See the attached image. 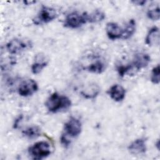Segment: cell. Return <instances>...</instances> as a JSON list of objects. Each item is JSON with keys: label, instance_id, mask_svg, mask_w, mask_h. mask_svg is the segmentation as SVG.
<instances>
[{"label": "cell", "instance_id": "1", "mask_svg": "<svg viewBox=\"0 0 160 160\" xmlns=\"http://www.w3.org/2000/svg\"><path fill=\"white\" fill-rule=\"evenodd\" d=\"M71 101L68 96L57 92L52 93L45 102L46 109L52 113L66 111L71 108Z\"/></svg>", "mask_w": 160, "mask_h": 160}, {"label": "cell", "instance_id": "2", "mask_svg": "<svg viewBox=\"0 0 160 160\" xmlns=\"http://www.w3.org/2000/svg\"><path fill=\"white\" fill-rule=\"evenodd\" d=\"M88 22H89V14L87 12L73 11L66 16L64 26L70 29H77Z\"/></svg>", "mask_w": 160, "mask_h": 160}, {"label": "cell", "instance_id": "3", "mask_svg": "<svg viewBox=\"0 0 160 160\" xmlns=\"http://www.w3.org/2000/svg\"><path fill=\"white\" fill-rule=\"evenodd\" d=\"M28 154L32 159L41 160L51 154L49 144L44 141L36 142L28 148Z\"/></svg>", "mask_w": 160, "mask_h": 160}, {"label": "cell", "instance_id": "4", "mask_svg": "<svg viewBox=\"0 0 160 160\" xmlns=\"http://www.w3.org/2000/svg\"><path fill=\"white\" fill-rule=\"evenodd\" d=\"M32 44L29 39L14 38L6 44V49L11 54H18L31 49Z\"/></svg>", "mask_w": 160, "mask_h": 160}, {"label": "cell", "instance_id": "5", "mask_svg": "<svg viewBox=\"0 0 160 160\" xmlns=\"http://www.w3.org/2000/svg\"><path fill=\"white\" fill-rule=\"evenodd\" d=\"M57 16L58 13L54 8L42 6L37 16L33 19L32 21L36 25L47 24L57 18Z\"/></svg>", "mask_w": 160, "mask_h": 160}, {"label": "cell", "instance_id": "6", "mask_svg": "<svg viewBox=\"0 0 160 160\" xmlns=\"http://www.w3.org/2000/svg\"><path fill=\"white\" fill-rule=\"evenodd\" d=\"M82 131V123L76 117L71 116L64 124V134L69 138L78 137Z\"/></svg>", "mask_w": 160, "mask_h": 160}, {"label": "cell", "instance_id": "7", "mask_svg": "<svg viewBox=\"0 0 160 160\" xmlns=\"http://www.w3.org/2000/svg\"><path fill=\"white\" fill-rule=\"evenodd\" d=\"M37 82L32 79H28L22 81L18 88V93L22 97L31 96L38 90Z\"/></svg>", "mask_w": 160, "mask_h": 160}, {"label": "cell", "instance_id": "8", "mask_svg": "<svg viewBox=\"0 0 160 160\" xmlns=\"http://www.w3.org/2000/svg\"><path fill=\"white\" fill-rule=\"evenodd\" d=\"M106 32L108 38L111 40L122 39L123 35V28L121 27L116 22H109L106 24Z\"/></svg>", "mask_w": 160, "mask_h": 160}, {"label": "cell", "instance_id": "9", "mask_svg": "<svg viewBox=\"0 0 160 160\" xmlns=\"http://www.w3.org/2000/svg\"><path fill=\"white\" fill-rule=\"evenodd\" d=\"M150 61L151 57L148 54L143 52H140L135 54L131 64L134 68L139 71L147 67Z\"/></svg>", "mask_w": 160, "mask_h": 160}, {"label": "cell", "instance_id": "10", "mask_svg": "<svg viewBox=\"0 0 160 160\" xmlns=\"http://www.w3.org/2000/svg\"><path fill=\"white\" fill-rule=\"evenodd\" d=\"M130 153L134 155L144 154L147 150L146 139L141 138L133 141L128 148Z\"/></svg>", "mask_w": 160, "mask_h": 160}, {"label": "cell", "instance_id": "11", "mask_svg": "<svg viewBox=\"0 0 160 160\" xmlns=\"http://www.w3.org/2000/svg\"><path fill=\"white\" fill-rule=\"evenodd\" d=\"M110 98L116 102L122 101L126 96V89L121 86L115 84L111 86L108 91Z\"/></svg>", "mask_w": 160, "mask_h": 160}, {"label": "cell", "instance_id": "12", "mask_svg": "<svg viewBox=\"0 0 160 160\" xmlns=\"http://www.w3.org/2000/svg\"><path fill=\"white\" fill-rule=\"evenodd\" d=\"M159 29L157 26L152 27L148 31L146 38L145 42L149 46L159 44L160 40Z\"/></svg>", "mask_w": 160, "mask_h": 160}, {"label": "cell", "instance_id": "13", "mask_svg": "<svg viewBox=\"0 0 160 160\" xmlns=\"http://www.w3.org/2000/svg\"><path fill=\"white\" fill-rule=\"evenodd\" d=\"M83 69L94 74H101L106 69V64L102 60L97 59L91 64L83 68Z\"/></svg>", "mask_w": 160, "mask_h": 160}, {"label": "cell", "instance_id": "14", "mask_svg": "<svg viewBox=\"0 0 160 160\" xmlns=\"http://www.w3.org/2000/svg\"><path fill=\"white\" fill-rule=\"evenodd\" d=\"M48 61L42 55H37L34 62L31 65V72L34 74H39L42 69L47 66Z\"/></svg>", "mask_w": 160, "mask_h": 160}, {"label": "cell", "instance_id": "15", "mask_svg": "<svg viewBox=\"0 0 160 160\" xmlns=\"http://www.w3.org/2000/svg\"><path fill=\"white\" fill-rule=\"evenodd\" d=\"M100 88L98 85L93 83L87 86L85 89L81 91V94L86 99H94L98 96Z\"/></svg>", "mask_w": 160, "mask_h": 160}, {"label": "cell", "instance_id": "16", "mask_svg": "<svg viewBox=\"0 0 160 160\" xmlns=\"http://www.w3.org/2000/svg\"><path fill=\"white\" fill-rule=\"evenodd\" d=\"M136 29V21L134 19H131L126 24L123 28V35L122 39H129L135 32Z\"/></svg>", "mask_w": 160, "mask_h": 160}, {"label": "cell", "instance_id": "17", "mask_svg": "<svg viewBox=\"0 0 160 160\" xmlns=\"http://www.w3.org/2000/svg\"><path fill=\"white\" fill-rule=\"evenodd\" d=\"M22 135L28 139H33L38 138L41 134V128L38 126H31L22 131Z\"/></svg>", "mask_w": 160, "mask_h": 160}, {"label": "cell", "instance_id": "18", "mask_svg": "<svg viewBox=\"0 0 160 160\" xmlns=\"http://www.w3.org/2000/svg\"><path fill=\"white\" fill-rule=\"evenodd\" d=\"M89 14V22H99L106 18V15L104 12L101 10L96 9L93 12Z\"/></svg>", "mask_w": 160, "mask_h": 160}, {"label": "cell", "instance_id": "19", "mask_svg": "<svg viewBox=\"0 0 160 160\" xmlns=\"http://www.w3.org/2000/svg\"><path fill=\"white\" fill-rule=\"evenodd\" d=\"M146 16L148 19L152 21H158L160 18V10L159 6H157L156 8H152L147 11Z\"/></svg>", "mask_w": 160, "mask_h": 160}, {"label": "cell", "instance_id": "20", "mask_svg": "<svg viewBox=\"0 0 160 160\" xmlns=\"http://www.w3.org/2000/svg\"><path fill=\"white\" fill-rule=\"evenodd\" d=\"M133 68H134L131 63L127 64H120L116 67V71L120 77H123Z\"/></svg>", "mask_w": 160, "mask_h": 160}, {"label": "cell", "instance_id": "21", "mask_svg": "<svg viewBox=\"0 0 160 160\" xmlns=\"http://www.w3.org/2000/svg\"><path fill=\"white\" fill-rule=\"evenodd\" d=\"M151 81L154 84H158L160 81V68L158 64L152 69L151 74Z\"/></svg>", "mask_w": 160, "mask_h": 160}, {"label": "cell", "instance_id": "22", "mask_svg": "<svg viewBox=\"0 0 160 160\" xmlns=\"http://www.w3.org/2000/svg\"><path fill=\"white\" fill-rule=\"evenodd\" d=\"M60 141L64 148L68 147L71 144V139H69V137L64 133H62L60 137Z\"/></svg>", "mask_w": 160, "mask_h": 160}, {"label": "cell", "instance_id": "23", "mask_svg": "<svg viewBox=\"0 0 160 160\" xmlns=\"http://www.w3.org/2000/svg\"><path fill=\"white\" fill-rule=\"evenodd\" d=\"M146 1L144 0H137V1H132L131 2H132L134 4H136L137 6H144L146 3Z\"/></svg>", "mask_w": 160, "mask_h": 160}, {"label": "cell", "instance_id": "24", "mask_svg": "<svg viewBox=\"0 0 160 160\" xmlns=\"http://www.w3.org/2000/svg\"><path fill=\"white\" fill-rule=\"evenodd\" d=\"M21 117L19 116L18 119H16L15 120V122H14V128L16 129L18 128V126H19V122L21 121Z\"/></svg>", "mask_w": 160, "mask_h": 160}]
</instances>
